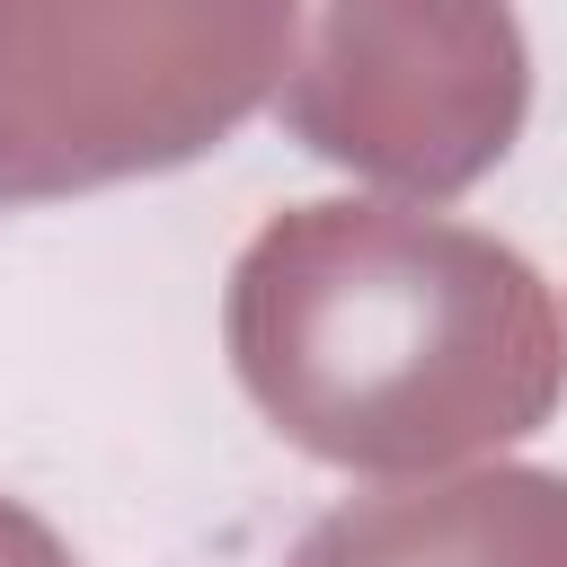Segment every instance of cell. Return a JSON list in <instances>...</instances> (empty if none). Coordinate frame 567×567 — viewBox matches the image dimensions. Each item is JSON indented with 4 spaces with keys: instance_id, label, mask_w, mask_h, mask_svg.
<instances>
[{
    "instance_id": "1",
    "label": "cell",
    "mask_w": 567,
    "mask_h": 567,
    "mask_svg": "<svg viewBox=\"0 0 567 567\" xmlns=\"http://www.w3.org/2000/svg\"><path fill=\"white\" fill-rule=\"evenodd\" d=\"M230 363L319 461L425 470L514 443L567 381L532 257L408 204L275 213L230 275Z\"/></svg>"
},
{
    "instance_id": "3",
    "label": "cell",
    "mask_w": 567,
    "mask_h": 567,
    "mask_svg": "<svg viewBox=\"0 0 567 567\" xmlns=\"http://www.w3.org/2000/svg\"><path fill=\"white\" fill-rule=\"evenodd\" d=\"M0 567H71V558H62V540H53L27 505L0 496Z\"/></svg>"
},
{
    "instance_id": "2",
    "label": "cell",
    "mask_w": 567,
    "mask_h": 567,
    "mask_svg": "<svg viewBox=\"0 0 567 567\" xmlns=\"http://www.w3.org/2000/svg\"><path fill=\"white\" fill-rule=\"evenodd\" d=\"M292 567H567V478L478 470L452 487H399L337 505Z\"/></svg>"
}]
</instances>
